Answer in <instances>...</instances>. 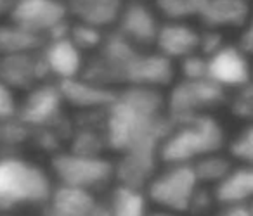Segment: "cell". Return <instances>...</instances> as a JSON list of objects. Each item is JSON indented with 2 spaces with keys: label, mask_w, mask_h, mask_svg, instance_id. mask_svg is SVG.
I'll list each match as a JSON object with an SVG mask.
<instances>
[{
  "label": "cell",
  "mask_w": 253,
  "mask_h": 216,
  "mask_svg": "<svg viewBox=\"0 0 253 216\" xmlns=\"http://www.w3.org/2000/svg\"><path fill=\"white\" fill-rule=\"evenodd\" d=\"M19 99L16 97V90L0 81V121H7L18 116Z\"/></svg>",
  "instance_id": "f1b7e54d"
},
{
  "label": "cell",
  "mask_w": 253,
  "mask_h": 216,
  "mask_svg": "<svg viewBox=\"0 0 253 216\" xmlns=\"http://www.w3.org/2000/svg\"><path fill=\"white\" fill-rule=\"evenodd\" d=\"M248 0H205L196 21L201 28L213 30H239L248 23Z\"/></svg>",
  "instance_id": "ac0fdd59"
},
{
  "label": "cell",
  "mask_w": 253,
  "mask_h": 216,
  "mask_svg": "<svg viewBox=\"0 0 253 216\" xmlns=\"http://www.w3.org/2000/svg\"><path fill=\"white\" fill-rule=\"evenodd\" d=\"M49 171L56 183L73 185L95 194L115 181V163L104 154H78L57 150L49 161Z\"/></svg>",
  "instance_id": "277c9868"
},
{
  "label": "cell",
  "mask_w": 253,
  "mask_h": 216,
  "mask_svg": "<svg viewBox=\"0 0 253 216\" xmlns=\"http://www.w3.org/2000/svg\"><path fill=\"white\" fill-rule=\"evenodd\" d=\"M215 204L218 208L225 206L241 204V202H252L253 195V168L252 164L234 163L231 170L211 185Z\"/></svg>",
  "instance_id": "e0dca14e"
},
{
  "label": "cell",
  "mask_w": 253,
  "mask_h": 216,
  "mask_svg": "<svg viewBox=\"0 0 253 216\" xmlns=\"http://www.w3.org/2000/svg\"><path fill=\"white\" fill-rule=\"evenodd\" d=\"M158 16L167 21H194L200 16L205 0H151Z\"/></svg>",
  "instance_id": "603a6c76"
},
{
  "label": "cell",
  "mask_w": 253,
  "mask_h": 216,
  "mask_svg": "<svg viewBox=\"0 0 253 216\" xmlns=\"http://www.w3.org/2000/svg\"><path fill=\"white\" fill-rule=\"evenodd\" d=\"M57 87L63 95L64 104H70L85 112L102 111L111 102L116 92V88L95 83L92 80H87L85 76L61 80L57 81Z\"/></svg>",
  "instance_id": "9a60e30c"
},
{
  "label": "cell",
  "mask_w": 253,
  "mask_h": 216,
  "mask_svg": "<svg viewBox=\"0 0 253 216\" xmlns=\"http://www.w3.org/2000/svg\"><path fill=\"white\" fill-rule=\"evenodd\" d=\"M115 163V181L144 188L149 178L158 170V152L151 149H134L116 154Z\"/></svg>",
  "instance_id": "2e32d148"
},
{
  "label": "cell",
  "mask_w": 253,
  "mask_h": 216,
  "mask_svg": "<svg viewBox=\"0 0 253 216\" xmlns=\"http://www.w3.org/2000/svg\"><path fill=\"white\" fill-rule=\"evenodd\" d=\"M253 213L252 202H241V204H232L220 208V215L225 216H250Z\"/></svg>",
  "instance_id": "4dcf8cb0"
},
{
  "label": "cell",
  "mask_w": 253,
  "mask_h": 216,
  "mask_svg": "<svg viewBox=\"0 0 253 216\" xmlns=\"http://www.w3.org/2000/svg\"><path fill=\"white\" fill-rule=\"evenodd\" d=\"M64 101L57 85L40 81L26 90V97L19 101L16 118L30 130L59 126L63 118Z\"/></svg>",
  "instance_id": "ba28073f"
},
{
  "label": "cell",
  "mask_w": 253,
  "mask_h": 216,
  "mask_svg": "<svg viewBox=\"0 0 253 216\" xmlns=\"http://www.w3.org/2000/svg\"><path fill=\"white\" fill-rule=\"evenodd\" d=\"M236 95L229 101V108L231 112L236 118H241L245 121H250L253 116V92L252 85H245V87L234 90Z\"/></svg>",
  "instance_id": "4316f807"
},
{
  "label": "cell",
  "mask_w": 253,
  "mask_h": 216,
  "mask_svg": "<svg viewBox=\"0 0 253 216\" xmlns=\"http://www.w3.org/2000/svg\"><path fill=\"white\" fill-rule=\"evenodd\" d=\"M109 195L104 201L108 215L115 216H141L148 213L149 201L144 188L113 181L109 185Z\"/></svg>",
  "instance_id": "ffe728a7"
},
{
  "label": "cell",
  "mask_w": 253,
  "mask_h": 216,
  "mask_svg": "<svg viewBox=\"0 0 253 216\" xmlns=\"http://www.w3.org/2000/svg\"><path fill=\"white\" fill-rule=\"evenodd\" d=\"M238 45L225 42L207 56V78L224 90H238L250 83V61Z\"/></svg>",
  "instance_id": "30bf717a"
},
{
  "label": "cell",
  "mask_w": 253,
  "mask_h": 216,
  "mask_svg": "<svg viewBox=\"0 0 253 216\" xmlns=\"http://www.w3.org/2000/svg\"><path fill=\"white\" fill-rule=\"evenodd\" d=\"M7 19L43 40L68 36L71 25L64 0H14Z\"/></svg>",
  "instance_id": "52a82bcc"
},
{
  "label": "cell",
  "mask_w": 253,
  "mask_h": 216,
  "mask_svg": "<svg viewBox=\"0 0 253 216\" xmlns=\"http://www.w3.org/2000/svg\"><path fill=\"white\" fill-rule=\"evenodd\" d=\"M50 78L40 50L0 56V81L12 90H28L40 81Z\"/></svg>",
  "instance_id": "7c38bea8"
},
{
  "label": "cell",
  "mask_w": 253,
  "mask_h": 216,
  "mask_svg": "<svg viewBox=\"0 0 253 216\" xmlns=\"http://www.w3.org/2000/svg\"><path fill=\"white\" fill-rule=\"evenodd\" d=\"M52 187L49 168L12 150L0 154V213L43 208Z\"/></svg>",
  "instance_id": "7a4b0ae2"
},
{
  "label": "cell",
  "mask_w": 253,
  "mask_h": 216,
  "mask_svg": "<svg viewBox=\"0 0 253 216\" xmlns=\"http://www.w3.org/2000/svg\"><path fill=\"white\" fill-rule=\"evenodd\" d=\"M106 32L99 30L95 26L85 25L80 21H73L71 19L70 32H68V38L82 50V52H95L104 42Z\"/></svg>",
  "instance_id": "d4e9b609"
},
{
  "label": "cell",
  "mask_w": 253,
  "mask_h": 216,
  "mask_svg": "<svg viewBox=\"0 0 253 216\" xmlns=\"http://www.w3.org/2000/svg\"><path fill=\"white\" fill-rule=\"evenodd\" d=\"M40 56L50 78H56L57 81L80 76L85 68V52H82L68 36L45 40L40 47Z\"/></svg>",
  "instance_id": "5bb4252c"
},
{
  "label": "cell",
  "mask_w": 253,
  "mask_h": 216,
  "mask_svg": "<svg viewBox=\"0 0 253 216\" xmlns=\"http://www.w3.org/2000/svg\"><path fill=\"white\" fill-rule=\"evenodd\" d=\"M225 43V35L220 30L213 28H201L200 38H198V52L203 54L205 57L213 54Z\"/></svg>",
  "instance_id": "83f0119b"
},
{
  "label": "cell",
  "mask_w": 253,
  "mask_h": 216,
  "mask_svg": "<svg viewBox=\"0 0 253 216\" xmlns=\"http://www.w3.org/2000/svg\"><path fill=\"white\" fill-rule=\"evenodd\" d=\"M227 104V90L218 87L208 78L180 80L169 87L165 95V112L170 123L191 118V116L213 112Z\"/></svg>",
  "instance_id": "8992f818"
},
{
  "label": "cell",
  "mask_w": 253,
  "mask_h": 216,
  "mask_svg": "<svg viewBox=\"0 0 253 216\" xmlns=\"http://www.w3.org/2000/svg\"><path fill=\"white\" fill-rule=\"evenodd\" d=\"M224 150L234 163L252 164L253 163V126H252V123L248 121L231 140H227Z\"/></svg>",
  "instance_id": "cb8c5ba5"
},
{
  "label": "cell",
  "mask_w": 253,
  "mask_h": 216,
  "mask_svg": "<svg viewBox=\"0 0 253 216\" xmlns=\"http://www.w3.org/2000/svg\"><path fill=\"white\" fill-rule=\"evenodd\" d=\"M227 133L213 112L191 116L170 123L167 135L158 145V159L163 164H191L198 157L224 150Z\"/></svg>",
  "instance_id": "3957f363"
},
{
  "label": "cell",
  "mask_w": 253,
  "mask_h": 216,
  "mask_svg": "<svg viewBox=\"0 0 253 216\" xmlns=\"http://www.w3.org/2000/svg\"><path fill=\"white\" fill-rule=\"evenodd\" d=\"M238 32H239V35H238V43H236V45H238L239 49L243 50V52L250 56V52H252V45H253L252 26H250V23H246L245 26H241Z\"/></svg>",
  "instance_id": "f546056e"
},
{
  "label": "cell",
  "mask_w": 253,
  "mask_h": 216,
  "mask_svg": "<svg viewBox=\"0 0 253 216\" xmlns=\"http://www.w3.org/2000/svg\"><path fill=\"white\" fill-rule=\"evenodd\" d=\"M45 40L35 33L26 32L25 28L14 25L9 19L0 21V56L40 50Z\"/></svg>",
  "instance_id": "44dd1931"
},
{
  "label": "cell",
  "mask_w": 253,
  "mask_h": 216,
  "mask_svg": "<svg viewBox=\"0 0 253 216\" xmlns=\"http://www.w3.org/2000/svg\"><path fill=\"white\" fill-rule=\"evenodd\" d=\"M175 71H179L184 80H200L207 78V57L200 52L189 54L175 63Z\"/></svg>",
  "instance_id": "484cf974"
},
{
  "label": "cell",
  "mask_w": 253,
  "mask_h": 216,
  "mask_svg": "<svg viewBox=\"0 0 253 216\" xmlns=\"http://www.w3.org/2000/svg\"><path fill=\"white\" fill-rule=\"evenodd\" d=\"M43 211L56 216H90L108 215L104 201L97 199V194L92 190L73 185L56 183L47 199Z\"/></svg>",
  "instance_id": "8fae6325"
},
{
  "label": "cell",
  "mask_w": 253,
  "mask_h": 216,
  "mask_svg": "<svg viewBox=\"0 0 253 216\" xmlns=\"http://www.w3.org/2000/svg\"><path fill=\"white\" fill-rule=\"evenodd\" d=\"M101 128L106 147L122 154L158 145L170 128L165 112V92L160 88L126 85L116 88L115 97L102 109Z\"/></svg>",
  "instance_id": "6da1fadb"
},
{
  "label": "cell",
  "mask_w": 253,
  "mask_h": 216,
  "mask_svg": "<svg viewBox=\"0 0 253 216\" xmlns=\"http://www.w3.org/2000/svg\"><path fill=\"white\" fill-rule=\"evenodd\" d=\"M12 4H14V0H0V21L7 19Z\"/></svg>",
  "instance_id": "1f68e13d"
},
{
  "label": "cell",
  "mask_w": 253,
  "mask_h": 216,
  "mask_svg": "<svg viewBox=\"0 0 253 216\" xmlns=\"http://www.w3.org/2000/svg\"><path fill=\"white\" fill-rule=\"evenodd\" d=\"M162 18L149 0H126L116 19L115 32L141 49H153Z\"/></svg>",
  "instance_id": "9c48e42d"
},
{
  "label": "cell",
  "mask_w": 253,
  "mask_h": 216,
  "mask_svg": "<svg viewBox=\"0 0 253 216\" xmlns=\"http://www.w3.org/2000/svg\"><path fill=\"white\" fill-rule=\"evenodd\" d=\"M232 164H234V161L224 150H218V152H210L198 157L194 163H191V166H193L194 173H196L198 181L201 185L211 187L231 170Z\"/></svg>",
  "instance_id": "7402d4cb"
},
{
  "label": "cell",
  "mask_w": 253,
  "mask_h": 216,
  "mask_svg": "<svg viewBox=\"0 0 253 216\" xmlns=\"http://www.w3.org/2000/svg\"><path fill=\"white\" fill-rule=\"evenodd\" d=\"M198 38H200V28H196L193 21L162 19L153 42V49L177 63L182 57L198 52Z\"/></svg>",
  "instance_id": "4fadbf2b"
},
{
  "label": "cell",
  "mask_w": 253,
  "mask_h": 216,
  "mask_svg": "<svg viewBox=\"0 0 253 216\" xmlns=\"http://www.w3.org/2000/svg\"><path fill=\"white\" fill-rule=\"evenodd\" d=\"M123 2H126V0H123Z\"/></svg>",
  "instance_id": "d6a6232c"
},
{
  "label": "cell",
  "mask_w": 253,
  "mask_h": 216,
  "mask_svg": "<svg viewBox=\"0 0 253 216\" xmlns=\"http://www.w3.org/2000/svg\"><path fill=\"white\" fill-rule=\"evenodd\" d=\"M200 187L193 166L184 163L165 164L156 170L144 192L149 204H155L165 213H187L193 194Z\"/></svg>",
  "instance_id": "5b68a950"
},
{
  "label": "cell",
  "mask_w": 253,
  "mask_h": 216,
  "mask_svg": "<svg viewBox=\"0 0 253 216\" xmlns=\"http://www.w3.org/2000/svg\"><path fill=\"white\" fill-rule=\"evenodd\" d=\"M68 14L73 21L95 26L99 30H113L123 7V0H64Z\"/></svg>",
  "instance_id": "d6986e66"
}]
</instances>
